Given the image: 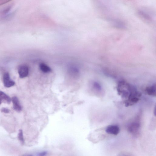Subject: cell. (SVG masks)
I'll return each instance as SVG.
<instances>
[{
	"mask_svg": "<svg viewBox=\"0 0 156 156\" xmlns=\"http://www.w3.org/2000/svg\"><path fill=\"white\" fill-rule=\"evenodd\" d=\"M18 138L19 140L20 141L21 144H23L24 143V140L23 131L21 130H19V132L18 134Z\"/></svg>",
	"mask_w": 156,
	"mask_h": 156,
	"instance_id": "cell-12",
	"label": "cell"
},
{
	"mask_svg": "<svg viewBox=\"0 0 156 156\" xmlns=\"http://www.w3.org/2000/svg\"><path fill=\"white\" fill-rule=\"evenodd\" d=\"M18 73L19 77L21 78H23L27 77L29 73V68L26 65H22L19 66L18 69Z\"/></svg>",
	"mask_w": 156,
	"mask_h": 156,
	"instance_id": "cell-3",
	"label": "cell"
},
{
	"mask_svg": "<svg viewBox=\"0 0 156 156\" xmlns=\"http://www.w3.org/2000/svg\"><path fill=\"white\" fill-rule=\"evenodd\" d=\"M3 81L4 86L7 88H10L15 84V82L10 78L9 73L8 72H6L3 74Z\"/></svg>",
	"mask_w": 156,
	"mask_h": 156,
	"instance_id": "cell-2",
	"label": "cell"
},
{
	"mask_svg": "<svg viewBox=\"0 0 156 156\" xmlns=\"http://www.w3.org/2000/svg\"><path fill=\"white\" fill-rule=\"evenodd\" d=\"M140 127V124L138 123H134L131 124L129 127V132L131 133H134L138 131Z\"/></svg>",
	"mask_w": 156,
	"mask_h": 156,
	"instance_id": "cell-9",
	"label": "cell"
},
{
	"mask_svg": "<svg viewBox=\"0 0 156 156\" xmlns=\"http://www.w3.org/2000/svg\"><path fill=\"white\" fill-rule=\"evenodd\" d=\"M47 154V152L44 151L39 153L38 155L40 156H44L46 155Z\"/></svg>",
	"mask_w": 156,
	"mask_h": 156,
	"instance_id": "cell-15",
	"label": "cell"
},
{
	"mask_svg": "<svg viewBox=\"0 0 156 156\" xmlns=\"http://www.w3.org/2000/svg\"><path fill=\"white\" fill-rule=\"evenodd\" d=\"M70 76L74 78H77L80 76V71L78 69L74 66L70 67L68 70Z\"/></svg>",
	"mask_w": 156,
	"mask_h": 156,
	"instance_id": "cell-5",
	"label": "cell"
},
{
	"mask_svg": "<svg viewBox=\"0 0 156 156\" xmlns=\"http://www.w3.org/2000/svg\"><path fill=\"white\" fill-rule=\"evenodd\" d=\"M120 128L116 125H110L106 129V132L108 134L117 135L120 132Z\"/></svg>",
	"mask_w": 156,
	"mask_h": 156,
	"instance_id": "cell-4",
	"label": "cell"
},
{
	"mask_svg": "<svg viewBox=\"0 0 156 156\" xmlns=\"http://www.w3.org/2000/svg\"><path fill=\"white\" fill-rule=\"evenodd\" d=\"M12 0H0V6L7 3Z\"/></svg>",
	"mask_w": 156,
	"mask_h": 156,
	"instance_id": "cell-14",
	"label": "cell"
},
{
	"mask_svg": "<svg viewBox=\"0 0 156 156\" xmlns=\"http://www.w3.org/2000/svg\"><path fill=\"white\" fill-rule=\"evenodd\" d=\"M11 101L13 104L14 109L18 112H20L22 110V107L17 97L14 96L11 98Z\"/></svg>",
	"mask_w": 156,
	"mask_h": 156,
	"instance_id": "cell-7",
	"label": "cell"
},
{
	"mask_svg": "<svg viewBox=\"0 0 156 156\" xmlns=\"http://www.w3.org/2000/svg\"><path fill=\"white\" fill-rule=\"evenodd\" d=\"M148 94L150 96H156V89L155 86L153 85V86L148 87L146 90Z\"/></svg>",
	"mask_w": 156,
	"mask_h": 156,
	"instance_id": "cell-10",
	"label": "cell"
},
{
	"mask_svg": "<svg viewBox=\"0 0 156 156\" xmlns=\"http://www.w3.org/2000/svg\"><path fill=\"white\" fill-rule=\"evenodd\" d=\"M12 5H9L0 10V21H8L11 19L15 14L12 11Z\"/></svg>",
	"mask_w": 156,
	"mask_h": 156,
	"instance_id": "cell-1",
	"label": "cell"
},
{
	"mask_svg": "<svg viewBox=\"0 0 156 156\" xmlns=\"http://www.w3.org/2000/svg\"><path fill=\"white\" fill-rule=\"evenodd\" d=\"M11 101V99L8 96L3 92L0 91V105L3 103L9 104Z\"/></svg>",
	"mask_w": 156,
	"mask_h": 156,
	"instance_id": "cell-6",
	"label": "cell"
},
{
	"mask_svg": "<svg viewBox=\"0 0 156 156\" xmlns=\"http://www.w3.org/2000/svg\"><path fill=\"white\" fill-rule=\"evenodd\" d=\"M1 111L4 113L8 114L10 113V110L9 109L7 108H3L1 109Z\"/></svg>",
	"mask_w": 156,
	"mask_h": 156,
	"instance_id": "cell-13",
	"label": "cell"
},
{
	"mask_svg": "<svg viewBox=\"0 0 156 156\" xmlns=\"http://www.w3.org/2000/svg\"><path fill=\"white\" fill-rule=\"evenodd\" d=\"M39 67L40 70L43 73H48L52 71L51 68L44 63H41Z\"/></svg>",
	"mask_w": 156,
	"mask_h": 156,
	"instance_id": "cell-8",
	"label": "cell"
},
{
	"mask_svg": "<svg viewBox=\"0 0 156 156\" xmlns=\"http://www.w3.org/2000/svg\"><path fill=\"white\" fill-rule=\"evenodd\" d=\"M139 15L143 18L144 19H145L148 20H150L151 18L149 15L147 13H145L144 12L140 11L139 12Z\"/></svg>",
	"mask_w": 156,
	"mask_h": 156,
	"instance_id": "cell-11",
	"label": "cell"
}]
</instances>
